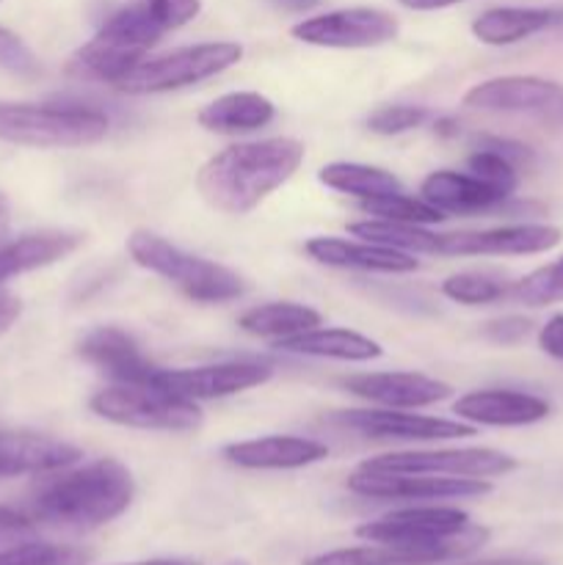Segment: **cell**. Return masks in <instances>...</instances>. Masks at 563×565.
<instances>
[{
	"label": "cell",
	"instance_id": "11",
	"mask_svg": "<svg viewBox=\"0 0 563 565\" xmlns=\"http://www.w3.org/2000/svg\"><path fill=\"white\" fill-rule=\"evenodd\" d=\"M353 494L373 500H461L484 497L491 491L489 480L478 478H442V475H406V472H368L357 469L348 478Z\"/></svg>",
	"mask_w": 563,
	"mask_h": 565
},
{
	"label": "cell",
	"instance_id": "45",
	"mask_svg": "<svg viewBox=\"0 0 563 565\" xmlns=\"http://www.w3.org/2000/svg\"><path fill=\"white\" fill-rule=\"evenodd\" d=\"M276 9L282 11H309L320 3V0H270Z\"/></svg>",
	"mask_w": 563,
	"mask_h": 565
},
{
	"label": "cell",
	"instance_id": "32",
	"mask_svg": "<svg viewBox=\"0 0 563 565\" xmlns=\"http://www.w3.org/2000/svg\"><path fill=\"white\" fill-rule=\"evenodd\" d=\"M511 296L517 298L524 307H550V303L563 301V257L555 263L544 265V268L533 270V274L524 276L522 281H517L511 290Z\"/></svg>",
	"mask_w": 563,
	"mask_h": 565
},
{
	"label": "cell",
	"instance_id": "12",
	"mask_svg": "<svg viewBox=\"0 0 563 565\" xmlns=\"http://www.w3.org/2000/svg\"><path fill=\"white\" fill-rule=\"evenodd\" d=\"M464 527H469V516L458 508H406L362 524L357 535L370 544L431 546L453 539Z\"/></svg>",
	"mask_w": 563,
	"mask_h": 565
},
{
	"label": "cell",
	"instance_id": "19",
	"mask_svg": "<svg viewBox=\"0 0 563 565\" xmlns=\"http://www.w3.org/2000/svg\"><path fill=\"white\" fill-rule=\"evenodd\" d=\"M453 412L475 425L519 428V425L541 423L550 414V403L513 390H480L458 397L453 403Z\"/></svg>",
	"mask_w": 563,
	"mask_h": 565
},
{
	"label": "cell",
	"instance_id": "4",
	"mask_svg": "<svg viewBox=\"0 0 563 565\" xmlns=\"http://www.w3.org/2000/svg\"><path fill=\"white\" fill-rule=\"evenodd\" d=\"M127 252H130L132 263L163 276L177 290H182L199 303L232 301V298H241L246 292V281L241 274L213 263V259L182 252L155 232H132L127 237Z\"/></svg>",
	"mask_w": 563,
	"mask_h": 565
},
{
	"label": "cell",
	"instance_id": "30",
	"mask_svg": "<svg viewBox=\"0 0 563 565\" xmlns=\"http://www.w3.org/2000/svg\"><path fill=\"white\" fill-rule=\"evenodd\" d=\"M348 232L357 237H364L375 246L397 248V252H414V254H439V237L434 232L423 230L419 224H397V221L370 218L357 221L348 226Z\"/></svg>",
	"mask_w": 563,
	"mask_h": 565
},
{
	"label": "cell",
	"instance_id": "20",
	"mask_svg": "<svg viewBox=\"0 0 563 565\" xmlns=\"http://www.w3.org/2000/svg\"><path fill=\"white\" fill-rule=\"evenodd\" d=\"M307 254L320 265L346 270H368V274H412L417 259L408 252L375 246V243H353L346 237H312L307 241Z\"/></svg>",
	"mask_w": 563,
	"mask_h": 565
},
{
	"label": "cell",
	"instance_id": "34",
	"mask_svg": "<svg viewBox=\"0 0 563 565\" xmlns=\"http://www.w3.org/2000/svg\"><path fill=\"white\" fill-rule=\"evenodd\" d=\"M442 292H445L450 301L467 303V307H478V303H491L500 301L508 292L506 281L495 279L489 274H456L450 279L442 281Z\"/></svg>",
	"mask_w": 563,
	"mask_h": 565
},
{
	"label": "cell",
	"instance_id": "8",
	"mask_svg": "<svg viewBox=\"0 0 563 565\" xmlns=\"http://www.w3.org/2000/svg\"><path fill=\"white\" fill-rule=\"evenodd\" d=\"M359 469L368 472H406V475H442V478H500L517 469V458L489 447H464V450H412L386 452L370 458Z\"/></svg>",
	"mask_w": 563,
	"mask_h": 565
},
{
	"label": "cell",
	"instance_id": "39",
	"mask_svg": "<svg viewBox=\"0 0 563 565\" xmlns=\"http://www.w3.org/2000/svg\"><path fill=\"white\" fill-rule=\"evenodd\" d=\"M149 9L158 14V20L163 22L166 28H180L185 22H191L193 17L199 14L202 3L199 0H141Z\"/></svg>",
	"mask_w": 563,
	"mask_h": 565
},
{
	"label": "cell",
	"instance_id": "23",
	"mask_svg": "<svg viewBox=\"0 0 563 565\" xmlns=\"http://www.w3.org/2000/svg\"><path fill=\"white\" fill-rule=\"evenodd\" d=\"M419 193L442 213H491L506 207L508 202V193L458 171H434L423 180Z\"/></svg>",
	"mask_w": 563,
	"mask_h": 565
},
{
	"label": "cell",
	"instance_id": "38",
	"mask_svg": "<svg viewBox=\"0 0 563 565\" xmlns=\"http://www.w3.org/2000/svg\"><path fill=\"white\" fill-rule=\"evenodd\" d=\"M36 516L25 511H17V508L0 505V544L14 546L22 541H31V535L36 533Z\"/></svg>",
	"mask_w": 563,
	"mask_h": 565
},
{
	"label": "cell",
	"instance_id": "28",
	"mask_svg": "<svg viewBox=\"0 0 563 565\" xmlns=\"http://www.w3.org/2000/svg\"><path fill=\"white\" fill-rule=\"evenodd\" d=\"M320 320L323 318H320V312H315L312 307H304V303H290V301H276V303H259V307L243 312L241 320H237V326H241L246 334L265 337V340H285V337L318 329Z\"/></svg>",
	"mask_w": 563,
	"mask_h": 565
},
{
	"label": "cell",
	"instance_id": "17",
	"mask_svg": "<svg viewBox=\"0 0 563 565\" xmlns=\"http://www.w3.org/2000/svg\"><path fill=\"white\" fill-rule=\"evenodd\" d=\"M464 105L475 110H555L563 105V86L533 75L491 77L464 94Z\"/></svg>",
	"mask_w": 563,
	"mask_h": 565
},
{
	"label": "cell",
	"instance_id": "15",
	"mask_svg": "<svg viewBox=\"0 0 563 565\" xmlns=\"http://www.w3.org/2000/svg\"><path fill=\"white\" fill-rule=\"evenodd\" d=\"M340 423L373 439L401 441H447L475 436V425L453 423V419L423 417V414H401L395 408H375V412H342Z\"/></svg>",
	"mask_w": 563,
	"mask_h": 565
},
{
	"label": "cell",
	"instance_id": "37",
	"mask_svg": "<svg viewBox=\"0 0 563 565\" xmlns=\"http://www.w3.org/2000/svg\"><path fill=\"white\" fill-rule=\"evenodd\" d=\"M0 70L17 77H39L42 75V64L33 55V50L17 36L14 31L0 25Z\"/></svg>",
	"mask_w": 563,
	"mask_h": 565
},
{
	"label": "cell",
	"instance_id": "7",
	"mask_svg": "<svg viewBox=\"0 0 563 565\" xmlns=\"http://www.w3.org/2000/svg\"><path fill=\"white\" fill-rule=\"evenodd\" d=\"M243 58L237 42H204L191 47L171 50V53L144 58L132 72H127L116 88L125 94H160L174 88L193 86L208 77L221 75Z\"/></svg>",
	"mask_w": 563,
	"mask_h": 565
},
{
	"label": "cell",
	"instance_id": "47",
	"mask_svg": "<svg viewBox=\"0 0 563 565\" xmlns=\"http://www.w3.org/2000/svg\"><path fill=\"white\" fill-rule=\"evenodd\" d=\"M436 132H442V136H456L458 125H456V121H450V119H439V121H436Z\"/></svg>",
	"mask_w": 563,
	"mask_h": 565
},
{
	"label": "cell",
	"instance_id": "6",
	"mask_svg": "<svg viewBox=\"0 0 563 565\" xmlns=\"http://www.w3.org/2000/svg\"><path fill=\"white\" fill-rule=\"evenodd\" d=\"M92 412L138 430H196L202 408L158 384H114L92 397Z\"/></svg>",
	"mask_w": 563,
	"mask_h": 565
},
{
	"label": "cell",
	"instance_id": "1",
	"mask_svg": "<svg viewBox=\"0 0 563 565\" xmlns=\"http://www.w3.org/2000/svg\"><path fill=\"white\" fill-rule=\"evenodd\" d=\"M304 160L296 138H265L226 147L199 169L196 188L210 207L243 215L285 185Z\"/></svg>",
	"mask_w": 563,
	"mask_h": 565
},
{
	"label": "cell",
	"instance_id": "35",
	"mask_svg": "<svg viewBox=\"0 0 563 565\" xmlns=\"http://www.w3.org/2000/svg\"><path fill=\"white\" fill-rule=\"evenodd\" d=\"M467 166H469V174L478 177V180L486 182V185L497 188V191L508 193V196L517 191L519 169L511 163V160L502 158V154L478 147L472 154H469Z\"/></svg>",
	"mask_w": 563,
	"mask_h": 565
},
{
	"label": "cell",
	"instance_id": "3",
	"mask_svg": "<svg viewBox=\"0 0 563 565\" xmlns=\"http://www.w3.org/2000/svg\"><path fill=\"white\" fill-rule=\"evenodd\" d=\"M108 136V116L86 105L0 103V141L36 149L92 147Z\"/></svg>",
	"mask_w": 563,
	"mask_h": 565
},
{
	"label": "cell",
	"instance_id": "24",
	"mask_svg": "<svg viewBox=\"0 0 563 565\" xmlns=\"http://www.w3.org/2000/svg\"><path fill=\"white\" fill-rule=\"evenodd\" d=\"M83 243L81 232L70 230H44L22 235L17 241L0 246V285L31 270L47 268L59 259L70 257Z\"/></svg>",
	"mask_w": 563,
	"mask_h": 565
},
{
	"label": "cell",
	"instance_id": "5",
	"mask_svg": "<svg viewBox=\"0 0 563 565\" xmlns=\"http://www.w3.org/2000/svg\"><path fill=\"white\" fill-rule=\"evenodd\" d=\"M163 31L169 28L147 3L125 6L103 22L92 42L77 50L75 70L116 86L127 72L141 64L144 55L158 44Z\"/></svg>",
	"mask_w": 563,
	"mask_h": 565
},
{
	"label": "cell",
	"instance_id": "25",
	"mask_svg": "<svg viewBox=\"0 0 563 565\" xmlns=\"http://www.w3.org/2000/svg\"><path fill=\"white\" fill-rule=\"evenodd\" d=\"M276 348L287 353H301V356L340 359V362H370L384 353L379 342L348 329H309L276 340Z\"/></svg>",
	"mask_w": 563,
	"mask_h": 565
},
{
	"label": "cell",
	"instance_id": "48",
	"mask_svg": "<svg viewBox=\"0 0 563 565\" xmlns=\"http://www.w3.org/2000/svg\"><path fill=\"white\" fill-rule=\"evenodd\" d=\"M6 224H9V199L6 193H0V232L6 230Z\"/></svg>",
	"mask_w": 563,
	"mask_h": 565
},
{
	"label": "cell",
	"instance_id": "21",
	"mask_svg": "<svg viewBox=\"0 0 563 565\" xmlns=\"http://www.w3.org/2000/svg\"><path fill=\"white\" fill-rule=\"evenodd\" d=\"M224 458L243 469H301L329 458V447L304 436H263L226 445Z\"/></svg>",
	"mask_w": 563,
	"mask_h": 565
},
{
	"label": "cell",
	"instance_id": "14",
	"mask_svg": "<svg viewBox=\"0 0 563 565\" xmlns=\"http://www.w3.org/2000/svg\"><path fill=\"white\" fill-rule=\"evenodd\" d=\"M561 230L546 224H513L484 232H458L439 237L445 257H497V254H541L561 243Z\"/></svg>",
	"mask_w": 563,
	"mask_h": 565
},
{
	"label": "cell",
	"instance_id": "40",
	"mask_svg": "<svg viewBox=\"0 0 563 565\" xmlns=\"http://www.w3.org/2000/svg\"><path fill=\"white\" fill-rule=\"evenodd\" d=\"M533 323L524 318H500V320H491V323L484 326V337H489L491 342L497 345H513V342H522L524 337L530 334Z\"/></svg>",
	"mask_w": 563,
	"mask_h": 565
},
{
	"label": "cell",
	"instance_id": "36",
	"mask_svg": "<svg viewBox=\"0 0 563 565\" xmlns=\"http://www.w3.org/2000/svg\"><path fill=\"white\" fill-rule=\"evenodd\" d=\"M428 119V110L423 105H384L368 116V127L379 136H401L414 130Z\"/></svg>",
	"mask_w": 563,
	"mask_h": 565
},
{
	"label": "cell",
	"instance_id": "31",
	"mask_svg": "<svg viewBox=\"0 0 563 565\" xmlns=\"http://www.w3.org/2000/svg\"><path fill=\"white\" fill-rule=\"evenodd\" d=\"M359 207L364 210L373 218L384 221H397V224H439L445 218L442 210H436L434 204H428L425 199H412L406 193H384V196L362 199Z\"/></svg>",
	"mask_w": 563,
	"mask_h": 565
},
{
	"label": "cell",
	"instance_id": "43",
	"mask_svg": "<svg viewBox=\"0 0 563 565\" xmlns=\"http://www.w3.org/2000/svg\"><path fill=\"white\" fill-rule=\"evenodd\" d=\"M20 312H22L20 298L9 296V292H0V334L9 331V326L20 318Z\"/></svg>",
	"mask_w": 563,
	"mask_h": 565
},
{
	"label": "cell",
	"instance_id": "50",
	"mask_svg": "<svg viewBox=\"0 0 563 565\" xmlns=\"http://www.w3.org/2000/svg\"><path fill=\"white\" fill-rule=\"evenodd\" d=\"M226 565H248L246 561H232V563H226Z\"/></svg>",
	"mask_w": 563,
	"mask_h": 565
},
{
	"label": "cell",
	"instance_id": "9",
	"mask_svg": "<svg viewBox=\"0 0 563 565\" xmlns=\"http://www.w3.org/2000/svg\"><path fill=\"white\" fill-rule=\"evenodd\" d=\"M397 20L384 9L370 6H353V9L326 11V14L309 17V20L293 25V36L298 42L315 44V47H379L397 36Z\"/></svg>",
	"mask_w": 563,
	"mask_h": 565
},
{
	"label": "cell",
	"instance_id": "42",
	"mask_svg": "<svg viewBox=\"0 0 563 565\" xmlns=\"http://www.w3.org/2000/svg\"><path fill=\"white\" fill-rule=\"evenodd\" d=\"M539 345L546 356L563 362V315L550 318V323L539 331Z\"/></svg>",
	"mask_w": 563,
	"mask_h": 565
},
{
	"label": "cell",
	"instance_id": "44",
	"mask_svg": "<svg viewBox=\"0 0 563 565\" xmlns=\"http://www.w3.org/2000/svg\"><path fill=\"white\" fill-rule=\"evenodd\" d=\"M397 3L414 11H434V9H447V6L464 3V0H397Z\"/></svg>",
	"mask_w": 563,
	"mask_h": 565
},
{
	"label": "cell",
	"instance_id": "26",
	"mask_svg": "<svg viewBox=\"0 0 563 565\" xmlns=\"http://www.w3.org/2000/svg\"><path fill=\"white\" fill-rule=\"evenodd\" d=\"M274 116V103L259 92H230L204 105L196 121L210 132H248L265 127Z\"/></svg>",
	"mask_w": 563,
	"mask_h": 565
},
{
	"label": "cell",
	"instance_id": "18",
	"mask_svg": "<svg viewBox=\"0 0 563 565\" xmlns=\"http://www.w3.org/2000/svg\"><path fill=\"white\" fill-rule=\"evenodd\" d=\"M346 390L386 408H423L453 395L450 384L419 373H364L346 379Z\"/></svg>",
	"mask_w": 563,
	"mask_h": 565
},
{
	"label": "cell",
	"instance_id": "41",
	"mask_svg": "<svg viewBox=\"0 0 563 565\" xmlns=\"http://www.w3.org/2000/svg\"><path fill=\"white\" fill-rule=\"evenodd\" d=\"M478 147L484 149H491V152L502 154L506 160H511L513 166H528L533 163V152H530L524 143H517V141H508V138H491V136H484L478 138Z\"/></svg>",
	"mask_w": 563,
	"mask_h": 565
},
{
	"label": "cell",
	"instance_id": "33",
	"mask_svg": "<svg viewBox=\"0 0 563 565\" xmlns=\"http://www.w3.org/2000/svg\"><path fill=\"white\" fill-rule=\"evenodd\" d=\"M86 552L75 546L42 544V541H22L0 552V565H86Z\"/></svg>",
	"mask_w": 563,
	"mask_h": 565
},
{
	"label": "cell",
	"instance_id": "46",
	"mask_svg": "<svg viewBox=\"0 0 563 565\" xmlns=\"http://www.w3.org/2000/svg\"><path fill=\"white\" fill-rule=\"evenodd\" d=\"M467 565H544L539 561H517V557H506V561H478V563H467Z\"/></svg>",
	"mask_w": 563,
	"mask_h": 565
},
{
	"label": "cell",
	"instance_id": "29",
	"mask_svg": "<svg viewBox=\"0 0 563 565\" xmlns=\"http://www.w3.org/2000/svg\"><path fill=\"white\" fill-rule=\"evenodd\" d=\"M318 180L326 188L340 193H351L359 199L384 196V193H403L401 180L392 171L375 169L364 163H329L320 169Z\"/></svg>",
	"mask_w": 563,
	"mask_h": 565
},
{
	"label": "cell",
	"instance_id": "2",
	"mask_svg": "<svg viewBox=\"0 0 563 565\" xmlns=\"http://www.w3.org/2000/svg\"><path fill=\"white\" fill-rule=\"evenodd\" d=\"M136 483L125 463L103 458L88 467L50 480L33 497L31 513L36 522L55 527L94 530L114 522L130 508Z\"/></svg>",
	"mask_w": 563,
	"mask_h": 565
},
{
	"label": "cell",
	"instance_id": "16",
	"mask_svg": "<svg viewBox=\"0 0 563 565\" xmlns=\"http://www.w3.org/2000/svg\"><path fill=\"white\" fill-rule=\"evenodd\" d=\"M77 353L83 362L103 370L116 384H155V375L160 370L144 356L136 340L116 326H99L88 331L77 345Z\"/></svg>",
	"mask_w": 563,
	"mask_h": 565
},
{
	"label": "cell",
	"instance_id": "22",
	"mask_svg": "<svg viewBox=\"0 0 563 565\" xmlns=\"http://www.w3.org/2000/svg\"><path fill=\"white\" fill-rule=\"evenodd\" d=\"M81 461V450L53 436L0 434V478L59 472Z\"/></svg>",
	"mask_w": 563,
	"mask_h": 565
},
{
	"label": "cell",
	"instance_id": "27",
	"mask_svg": "<svg viewBox=\"0 0 563 565\" xmlns=\"http://www.w3.org/2000/svg\"><path fill=\"white\" fill-rule=\"evenodd\" d=\"M563 20V11L555 9H489L472 22L475 39H480L484 44H513L522 42V39L533 36V33L544 31V28L555 25Z\"/></svg>",
	"mask_w": 563,
	"mask_h": 565
},
{
	"label": "cell",
	"instance_id": "10",
	"mask_svg": "<svg viewBox=\"0 0 563 565\" xmlns=\"http://www.w3.org/2000/svg\"><path fill=\"white\" fill-rule=\"evenodd\" d=\"M489 541L486 527H464L453 539L431 546L408 544H375V546H348V550L326 552V555L309 557L304 565H436L456 557L472 555L475 550Z\"/></svg>",
	"mask_w": 563,
	"mask_h": 565
},
{
	"label": "cell",
	"instance_id": "49",
	"mask_svg": "<svg viewBox=\"0 0 563 565\" xmlns=\"http://www.w3.org/2000/svg\"><path fill=\"white\" fill-rule=\"evenodd\" d=\"M121 565H199L193 561H141V563H121Z\"/></svg>",
	"mask_w": 563,
	"mask_h": 565
},
{
	"label": "cell",
	"instance_id": "13",
	"mask_svg": "<svg viewBox=\"0 0 563 565\" xmlns=\"http://www.w3.org/2000/svg\"><path fill=\"white\" fill-rule=\"evenodd\" d=\"M274 375L268 364L259 362H221L204 364V367L188 370H158L155 384L166 392L185 397V401H215V397H230L237 392H246L252 386L265 384Z\"/></svg>",
	"mask_w": 563,
	"mask_h": 565
}]
</instances>
